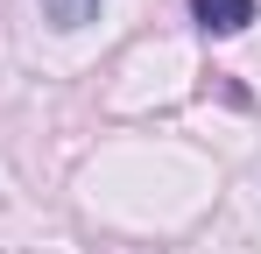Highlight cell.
Listing matches in <instances>:
<instances>
[{
	"label": "cell",
	"instance_id": "7a4b0ae2",
	"mask_svg": "<svg viewBox=\"0 0 261 254\" xmlns=\"http://www.w3.org/2000/svg\"><path fill=\"white\" fill-rule=\"evenodd\" d=\"M92 14H99V0H43V21H49V29H85Z\"/></svg>",
	"mask_w": 261,
	"mask_h": 254
},
{
	"label": "cell",
	"instance_id": "6da1fadb",
	"mask_svg": "<svg viewBox=\"0 0 261 254\" xmlns=\"http://www.w3.org/2000/svg\"><path fill=\"white\" fill-rule=\"evenodd\" d=\"M191 21L205 36H240L254 21V0H191Z\"/></svg>",
	"mask_w": 261,
	"mask_h": 254
}]
</instances>
